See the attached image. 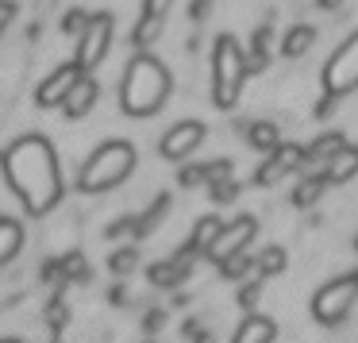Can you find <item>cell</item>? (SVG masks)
Listing matches in <instances>:
<instances>
[{
	"label": "cell",
	"instance_id": "28",
	"mask_svg": "<svg viewBox=\"0 0 358 343\" xmlns=\"http://www.w3.org/2000/svg\"><path fill=\"white\" fill-rule=\"evenodd\" d=\"M89 27V12L85 8H70L62 16V35H81Z\"/></svg>",
	"mask_w": 358,
	"mask_h": 343
},
{
	"label": "cell",
	"instance_id": "27",
	"mask_svg": "<svg viewBox=\"0 0 358 343\" xmlns=\"http://www.w3.org/2000/svg\"><path fill=\"white\" fill-rule=\"evenodd\" d=\"M62 278H70V281H89V266H85V258H81L78 251H70V255L62 258Z\"/></svg>",
	"mask_w": 358,
	"mask_h": 343
},
{
	"label": "cell",
	"instance_id": "32",
	"mask_svg": "<svg viewBox=\"0 0 358 343\" xmlns=\"http://www.w3.org/2000/svg\"><path fill=\"white\" fill-rule=\"evenodd\" d=\"M212 12V0H193V8H189V20H196V24H201L204 16H208Z\"/></svg>",
	"mask_w": 358,
	"mask_h": 343
},
{
	"label": "cell",
	"instance_id": "1",
	"mask_svg": "<svg viewBox=\"0 0 358 343\" xmlns=\"http://www.w3.org/2000/svg\"><path fill=\"white\" fill-rule=\"evenodd\" d=\"M4 174L20 193V201L31 209V216H47L62 201V174H58L55 147L39 135L12 143L8 155H4Z\"/></svg>",
	"mask_w": 358,
	"mask_h": 343
},
{
	"label": "cell",
	"instance_id": "31",
	"mask_svg": "<svg viewBox=\"0 0 358 343\" xmlns=\"http://www.w3.org/2000/svg\"><path fill=\"white\" fill-rule=\"evenodd\" d=\"M170 4H173V0H143V16L166 20V16H170Z\"/></svg>",
	"mask_w": 358,
	"mask_h": 343
},
{
	"label": "cell",
	"instance_id": "30",
	"mask_svg": "<svg viewBox=\"0 0 358 343\" xmlns=\"http://www.w3.org/2000/svg\"><path fill=\"white\" fill-rule=\"evenodd\" d=\"M258 293H262V278H250L247 286L239 289V304H243V309H255V304H258Z\"/></svg>",
	"mask_w": 358,
	"mask_h": 343
},
{
	"label": "cell",
	"instance_id": "8",
	"mask_svg": "<svg viewBox=\"0 0 358 343\" xmlns=\"http://www.w3.org/2000/svg\"><path fill=\"white\" fill-rule=\"evenodd\" d=\"M255 235H258V220L250 216V212H243V216H235L231 224H224L220 227V235H216V243H212L204 255L212 258V262H227V258H235V255H243V251L255 243Z\"/></svg>",
	"mask_w": 358,
	"mask_h": 343
},
{
	"label": "cell",
	"instance_id": "2",
	"mask_svg": "<svg viewBox=\"0 0 358 343\" xmlns=\"http://www.w3.org/2000/svg\"><path fill=\"white\" fill-rule=\"evenodd\" d=\"M170 89H173V78H170V70H166V62L155 55H147V50H139V55L127 62L124 78H120V108L135 120H147L166 104Z\"/></svg>",
	"mask_w": 358,
	"mask_h": 343
},
{
	"label": "cell",
	"instance_id": "14",
	"mask_svg": "<svg viewBox=\"0 0 358 343\" xmlns=\"http://www.w3.org/2000/svg\"><path fill=\"white\" fill-rule=\"evenodd\" d=\"M316 27L312 24H293L289 27L285 35H281V58H285V62H296V58H304L312 50V43H316Z\"/></svg>",
	"mask_w": 358,
	"mask_h": 343
},
{
	"label": "cell",
	"instance_id": "3",
	"mask_svg": "<svg viewBox=\"0 0 358 343\" xmlns=\"http://www.w3.org/2000/svg\"><path fill=\"white\" fill-rule=\"evenodd\" d=\"M247 74H250L247 50L235 43V35L224 31L216 39V47H212V104L216 108H235Z\"/></svg>",
	"mask_w": 358,
	"mask_h": 343
},
{
	"label": "cell",
	"instance_id": "16",
	"mask_svg": "<svg viewBox=\"0 0 358 343\" xmlns=\"http://www.w3.org/2000/svg\"><path fill=\"white\" fill-rule=\"evenodd\" d=\"M343 147H347V135H343V132H324L320 139H312L308 147H304V166H308V162L312 166H324L327 158L339 155Z\"/></svg>",
	"mask_w": 358,
	"mask_h": 343
},
{
	"label": "cell",
	"instance_id": "11",
	"mask_svg": "<svg viewBox=\"0 0 358 343\" xmlns=\"http://www.w3.org/2000/svg\"><path fill=\"white\" fill-rule=\"evenodd\" d=\"M81 74H85V70H81L78 62H62V66H58V70L47 78V81H43L39 89H35V101H39L43 108H62L66 93H70V89L81 81Z\"/></svg>",
	"mask_w": 358,
	"mask_h": 343
},
{
	"label": "cell",
	"instance_id": "9",
	"mask_svg": "<svg viewBox=\"0 0 358 343\" xmlns=\"http://www.w3.org/2000/svg\"><path fill=\"white\" fill-rule=\"evenodd\" d=\"M304 166V147L301 143H278L270 155H262V166L255 170V186L258 189H270L278 181H285L293 170Z\"/></svg>",
	"mask_w": 358,
	"mask_h": 343
},
{
	"label": "cell",
	"instance_id": "18",
	"mask_svg": "<svg viewBox=\"0 0 358 343\" xmlns=\"http://www.w3.org/2000/svg\"><path fill=\"white\" fill-rule=\"evenodd\" d=\"M243 135H247V143L255 150H262V155H270V150L281 143L278 124H273V120H247V124H243Z\"/></svg>",
	"mask_w": 358,
	"mask_h": 343
},
{
	"label": "cell",
	"instance_id": "33",
	"mask_svg": "<svg viewBox=\"0 0 358 343\" xmlns=\"http://www.w3.org/2000/svg\"><path fill=\"white\" fill-rule=\"evenodd\" d=\"M62 320H66V304L55 301V304H50V324H62Z\"/></svg>",
	"mask_w": 358,
	"mask_h": 343
},
{
	"label": "cell",
	"instance_id": "22",
	"mask_svg": "<svg viewBox=\"0 0 358 343\" xmlns=\"http://www.w3.org/2000/svg\"><path fill=\"white\" fill-rule=\"evenodd\" d=\"M220 227H224V220H220V216H201V220H196V227H193V239H189V247H193L196 255H204V251L216 243Z\"/></svg>",
	"mask_w": 358,
	"mask_h": 343
},
{
	"label": "cell",
	"instance_id": "19",
	"mask_svg": "<svg viewBox=\"0 0 358 343\" xmlns=\"http://www.w3.org/2000/svg\"><path fill=\"white\" fill-rule=\"evenodd\" d=\"M20 247H24V224L12 216H0V266L12 262L20 255Z\"/></svg>",
	"mask_w": 358,
	"mask_h": 343
},
{
	"label": "cell",
	"instance_id": "5",
	"mask_svg": "<svg viewBox=\"0 0 358 343\" xmlns=\"http://www.w3.org/2000/svg\"><path fill=\"white\" fill-rule=\"evenodd\" d=\"M355 301H358V270L324 281V286L316 289V297H312V316L327 328L343 324V320L355 312Z\"/></svg>",
	"mask_w": 358,
	"mask_h": 343
},
{
	"label": "cell",
	"instance_id": "12",
	"mask_svg": "<svg viewBox=\"0 0 358 343\" xmlns=\"http://www.w3.org/2000/svg\"><path fill=\"white\" fill-rule=\"evenodd\" d=\"M96 97H101V85H96V78L81 74V81L70 89V93H66V101H62L66 120H81V116H89V112L96 108Z\"/></svg>",
	"mask_w": 358,
	"mask_h": 343
},
{
	"label": "cell",
	"instance_id": "35",
	"mask_svg": "<svg viewBox=\"0 0 358 343\" xmlns=\"http://www.w3.org/2000/svg\"><path fill=\"white\" fill-rule=\"evenodd\" d=\"M320 8H327V12H335V8H343V0H316Z\"/></svg>",
	"mask_w": 358,
	"mask_h": 343
},
{
	"label": "cell",
	"instance_id": "36",
	"mask_svg": "<svg viewBox=\"0 0 358 343\" xmlns=\"http://www.w3.org/2000/svg\"><path fill=\"white\" fill-rule=\"evenodd\" d=\"M0 343H20V340H0Z\"/></svg>",
	"mask_w": 358,
	"mask_h": 343
},
{
	"label": "cell",
	"instance_id": "23",
	"mask_svg": "<svg viewBox=\"0 0 358 343\" xmlns=\"http://www.w3.org/2000/svg\"><path fill=\"white\" fill-rule=\"evenodd\" d=\"M162 24L166 20H155V16H139V24H135V31H131V43L139 50H147V47H155L158 43V35H162Z\"/></svg>",
	"mask_w": 358,
	"mask_h": 343
},
{
	"label": "cell",
	"instance_id": "10",
	"mask_svg": "<svg viewBox=\"0 0 358 343\" xmlns=\"http://www.w3.org/2000/svg\"><path fill=\"white\" fill-rule=\"evenodd\" d=\"M204 135H208V127H204L201 120H178V124H170V132L158 139V155L170 158V162H181V158H189L201 147Z\"/></svg>",
	"mask_w": 358,
	"mask_h": 343
},
{
	"label": "cell",
	"instance_id": "25",
	"mask_svg": "<svg viewBox=\"0 0 358 343\" xmlns=\"http://www.w3.org/2000/svg\"><path fill=\"white\" fill-rule=\"evenodd\" d=\"M220 270H224L227 281H243V274L255 270V258H247V251H243V255H235V258H227V262H220Z\"/></svg>",
	"mask_w": 358,
	"mask_h": 343
},
{
	"label": "cell",
	"instance_id": "20",
	"mask_svg": "<svg viewBox=\"0 0 358 343\" xmlns=\"http://www.w3.org/2000/svg\"><path fill=\"white\" fill-rule=\"evenodd\" d=\"M324 189H327V181H324V174H312V178H304V181H296L293 186V209H312V204L324 197Z\"/></svg>",
	"mask_w": 358,
	"mask_h": 343
},
{
	"label": "cell",
	"instance_id": "24",
	"mask_svg": "<svg viewBox=\"0 0 358 343\" xmlns=\"http://www.w3.org/2000/svg\"><path fill=\"white\" fill-rule=\"evenodd\" d=\"M135 266H139V247H120L116 255L108 258V270L116 274V278H127Z\"/></svg>",
	"mask_w": 358,
	"mask_h": 343
},
{
	"label": "cell",
	"instance_id": "29",
	"mask_svg": "<svg viewBox=\"0 0 358 343\" xmlns=\"http://www.w3.org/2000/svg\"><path fill=\"white\" fill-rule=\"evenodd\" d=\"M178 181L185 189H193V186H208V170L204 166H185V170L178 174Z\"/></svg>",
	"mask_w": 358,
	"mask_h": 343
},
{
	"label": "cell",
	"instance_id": "15",
	"mask_svg": "<svg viewBox=\"0 0 358 343\" xmlns=\"http://www.w3.org/2000/svg\"><path fill=\"white\" fill-rule=\"evenodd\" d=\"M273 340H278V324L270 316H247L231 335V343H273Z\"/></svg>",
	"mask_w": 358,
	"mask_h": 343
},
{
	"label": "cell",
	"instance_id": "34",
	"mask_svg": "<svg viewBox=\"0 0 358 343\" xmlns=\"http://www.w3.org/2000/svg\"><path fill=\"white\" fill-rule=\"evenodd\" d=\"M193 343H216V335L212 332H193Z\"/></svg>",
	"mask_w": 358,
	"mask_h": 343
},
{
	"label": "cell",
	"instance_id": "26",
	"mask_svg": "<svg viewBox=\"0 0 358 343\" xmlns=\"http://www.w3.org/2000/svg\"><path fill=\"white\" fill-rule=\"evenodd\" d=\"M208 186H212V201H216V204H227V201H235V197H239V181H235L231 174H227V178L208 181Z\"/></svg>",
	"mask_w": 358,
	"mask_h": 343
},
{
	"label": "cell",
	"instance_id": "21",
	"mask_svg": "<svg viewBox=\"0 0 358 343\" xmlns=\"http://www.w3.org/2000/svg\"><path fill=\"white\" fill-rule=\"evenodd\" d=\"M285 266H289V255H285V247H278V243H273V247H262V251H258V258H255V274H258V278H278Z\"/></svg>",
	"mask_w": 358,
	"mask_h": 343
},
{
	"label": "cell",
	"instance_id": "17",
	"mask_svg": "<svg viewBox=\"0 0 358 343\" xmlns=\"http://www.w3.org/2000/svg\"><path fill=\"white\" fill-rule=\"evenodd\" d=\"M270 50H273V27L270 24H258L255 27V39H250V50H247L250 74H262L266 66H270Z\"/></svg>",
	"mask_w": 358,
	"mask_h": 343
},
{
	"label": "cell",
	"instance_id": "13",
	"mask_svg": "<svg viewBox=\"0 0 358 343\" xmlns=\"http://www.w3.org/2000/svg\"><path fill=\"white\" fill-rule=\"evenodd\" d=\"M320 174H324L327 186H343V181H350L358 174V147H343L339 155H331L324 166H320Z\"/></svg>",
	"mask_w": 358,
	"mask_h": 343
},
{
	"label": "cell",
	"instance_id": "4",
	"mask_svg": "<svg viewBox=\"0 0 358 343\" xmlns=\"http://www.w3.org/2000/svg\"><path fill=\"white\" fill-rule=\"evenodd\" d=\"M131 170H135V147L124 139H112L89 155V162L78 174V186L85 193H104V189H116Z\"/></svg>",
	"mask_w": 358,
	"mask_h": 343
},
{
	"label": "cell",
	"instance_id": "6",
	"mask_svg": "<svg viewBox=\"0 0 358 343\" xmlns=\"http://www.w3.org/2000/svg\"><path fill=\"white\" fill-rule=\"evenodd\" d=\"M320 85L331 97H350L358 89V27L331 50V58L324 62V74H320Z\"/></svg>",
	"mask_w": 358,
	"mask_h": 343
},
{
	"label": "cell",
	"instance_id": "7",
	"mask_svg": "<svg viewBox=\"0 0 358 343\" xmlns=\"http://www.w3.org/2000/svg\"><path fill=\"white\" fill-rule=\"evenodd\" d=\"M112 16L108 12H96V16H89V27L78 35V58L73 62L81 66V70H96V66L108 58V50H112Z\"/></svg>",
	"mask_w": 358,
	"mask_h": 343
},
{
	"label": "cell",
	"instance_id": "37",
	"mask_svg": "<svg viewBox=\"0 0 358 343\" xmlns=\"http://www.w3.org/2000/svg\"><path fill=\"white\" fill-rule=\"evenodd\" d=\"M355 251H358V235H355Z\"/></svg>",
	"mask_w": 358,
	"mask_h": 343
}]
</instances>
